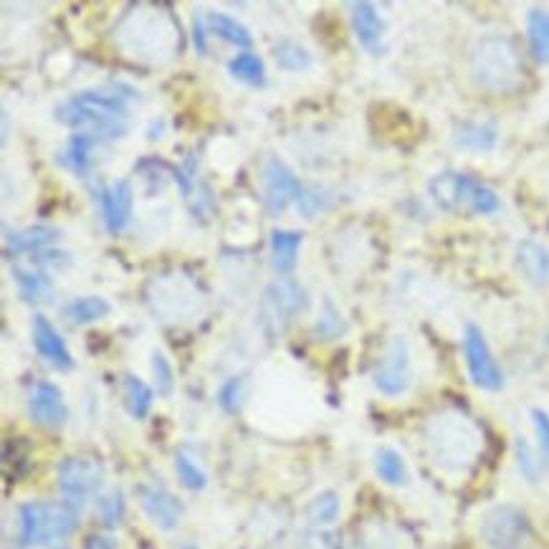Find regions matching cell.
<instances>
[{
	"label": "cell",
	"mask_w": 549,
	"mask_h": 549,
	"mask_svg": "<svg viewBox=\"0 0 549 549\" xmlns=\"http://www.w3.org/2000/svg\"><path fill=\"white\" fill-rule=\"evenodd\" d=\"M56 119L97 140H119L130 130V107L122 94L79 92L56 107Z\"/></svg>",
	"instance_id": "obj_1"
},
{
	"label": "cell",
	"mask_w": 549,
	"mask_h": 549,
	"mask_svg": "<svg viewBox=\"0 0 549 549\" xmlns=\"http://www.w3.org/2000/svg\"><path fill=\"white\" fill-rule=\"evenodd\" d=\"M471 79L491 94L517 92L524 81V64L517 44L509 36L491 33L476 41L469 59Z\"/></svg>",
	"instance_id": "obj_2"
},
{
	"label": "cell",
	"mask_w": 549,
	"mask_h": 549,
	"mask_svg": "<svg viewBox=\"0 0 549 549\" xmlns=\"http://www.w3.org/2000/svg\"><path fill=\"white\" fill-rule=\"evenodd\" d=\"M426 448L438 469L461 474L479 458L481 436L469 418L458 413H441L428 423Z\"/></svg>",
	"instance_id": "obj_3"
},
{
	"label": "cell",
	"mask_w": 549,
	"mask_h": 549,
	"mask_svg": "<svg viewBox=\"0 0 549 549\" xmlns=\"http://www.w3.org/2000/svg\"><path fill=\"white\" fill-rule=\"evenodd\" d=\"M433 203L453 216H491L501 208V200L489 185L479 183L469 173L443 170L428 180Z\"/></svg>",
	"instance_id": "obj_4"
},
{
	"label": "cell",
	"mask_w": 549,
	"mask_h": 549,
	"mask_svg": "<svg viewBox=\"0 0 549 549\" xmlns=\"http://www.w3.org/2000/svg\"><path fill=\"white\" fill-rule=\"evenodd\" d=\"M79 527V509L69 501H26L18 509L21 547L64 542Z\"/></svg>",
	"instance_id": "obj_5"
},
{
	"label": "cell",
	"mask_w": 549,
	"mask_h": 549,
	"mask_svg": "<svg viewBox=\"0 0 549 549\" xmlns=\"http://www.w3.org/2000/svg\"><path fill=\"white\" fill-rule=\"evenodd\" d=\"M104 486V466L92 456H69L59 466V491L76 509L99 496Z\"/></svg>",
	"instance_id": "obj_6"
},
{
	"label": "cell",
	"mask_w": 549,
	"mask_h": 549,
	"mask_svg": "<svg viewBox=\"0 0 549 549\" xmlns=\"http://www.w3.org/2000/svg\"><path fill=\"white\" fill-rule=\"evenodd\" d=\"M481 537L491 549H527L532 539L527 514L517 506H494L481 517Z\"/></svg>",
	"instance_id": "obj_7"
},
{
	"label": "cell",
	"mask_w": 549,
	"mask_h": 549,
	"mask_svg": "<svg viewBox=\"0 0 549 549\" xmlns=\"http://www.w3.org/2000/svg\"><path fill=\"white\" fill-rule=\"evenodd\" d=\"M463 357H466L471 383L476 388L486 390V393H499L504 388V372H501L484 332L476 324H466L463 329Z\"/></svg>",
	"instance_id": "obj_8"
},
{
	"label": "cell",
	"mask_w": 549,
	"mask_h": 549,
	"mask_svg": "<svg viewBox=\"0 0 549 549\" xmlns=\"http://www.w3.org/2000/svg\"><path fill=\"white\" fill-rule=\"evenodd\" d=\"M309 304L307 291L297 284V281L284 279L279 284H271L264 291V302H261V314H264V322L269 327L271 334L284 332L286 324L297 317L299 312H304Z\"/></svg>",
	"instance_id": "obj_9"
},
{
	"label": "cell",
	"mask_w": 549,
	"mask_h": 549,
	"mask_svg": "<svg viewBox=\"0 0 549 549\" xmlns=\"http://www.w3.org/2000/svg\"><path fill=\"white\" fill-rule=\"evenodd\" d=\"M372 383L385 398H400L408 393L410 383H413V365H410L408 342L403 337H395L390 342L383 360L377 362L375 372H372Z\"/></svg>",
	"instance_id": "obj_10"
},
{
	"label": "cell",
	"mask_w": 549,
	"mask_h": 549,
	"mask_svg": "<svg viewBox=\"0 0 549 549\" xmlns=\"http://www.w3.org/2000/svg\"><path fill=\"white\" fill-rule=\"evenodd\" d=\"M264 205L269 216H281L294 200L302 195V185H299L297 175L291 173V167L281 162L279 157H269L264 162Z\"/></svg>",
	"instance_id": "obj_11"
},
{
	"label": "cell",
	"mask_w": 549,
	"mask_h": 549,
	"mask_svg": "<svg viewBox=\"0 0 549 549\" xmlns=\"http://www.w3.org/2000/svg\"><path fill=\"white\" fill-rule=\"evenodd\" d=\"M137 501H140L142 512L147 514V519H150L157 529H162V532H173L185 514L178 496H173L170 491L162 489V486L140 484L137 486Z\"/></svg>",
	"instance_id": "obj_12"
},
{
	"label": "cell",
	"mask_w": 549,
	"mask_h": 549,
	"mask_svg": "<svg viewBox=\"0 0 549 549\" xmlns=\"http://www.w3.org/2000/svg\"><path fill=\"white\" fill-rule=\"evenodd\" d=\"M28 415L38 426L64 428L69 423V405H66L59 385L49 383V380L36 383L31 400H28Z\"/></svg>",
	"instance_id": "obj_13"
},
{
	"label": "cell",
	"mask_w": 549,
	"mask_h": 549,
	"mask_svg": "<svg viewBox=\"0 0 549 549\" xmlns=\"http://www.w3.org/2000/svg\"><path fill=\"white\" fill-rule=\"evenodd\" d=\"M31 334H33V345H36V352L49 362L51 367L61 372L74 370V355L66 347L64 337L59 334V329L44 317V314H36L31 324Z\"/></svg>",
	"instance_id": "obj_14"
},
{
	"label": "cell",
	"mask_w": 549,
	"mask_h": 549,
	"mask_svg": "<svg viewBox=\"0 0 549 549\" xmlns=\"http://www.w3.org/2000/svg\"><path fill=\"white\" fill-rule=\"evenodd\" d=\"M104 226L109 233H122L132 221V185L130 180H117L99 193Z\"/></svg>",
	"instance_id": "obj_15"
},
{
	"label": "cell",
	"mask_w": 549,
	"mask_h": 549,
	"mask_svg": "<svg viewBox=\"0 0 549 549\" xmlns=\"http://www.w3.org/2000/svg\"><path fill=\"white\" fill-rule=\"evenodd\" d=\"M350 16H352V28H355L357 41L362 44V49L370 51L372 56L383 54L385 49V21L380 16L372 3H350Z\"/></svg>",
	"instance_id": "obj_16"
},
{
	"label": "cell",
	"mask_w": 549,
	"mask_h": 549,
	"mask_svg": "<svg viewBox=\"0 0 549 549\" xmlns=\"http://www.w3.org/2000/svg\"><path fill=\"white\" fill-rule=\"evenodd\" d=\"M517 269L534 286L549 284V248L539 241L524 238L517 246Z\"/></svg>",
	"instance_id": "obj_17"
},
{
	"label": "cell",
	"mask_w": 549,
	"mask_h": 549,
	"mask_svg": "<svg viewBox=\"0 0 549 549\" xmlns=\"http://www.w3.org/2000/svg\"><path fill=\"white\" fill-rule=\"evenodd\" d=\"M299 248H302V233L299 231H284V228H276L271 233V264H274L276 274L289 279L297 269Z\"/></svg>",
	"instance_id": "obj_18"
},
{
	"label": "cell",
	"mask_w": 549,
	"mask_h": 549,
	"mask_svg": "<svg viewBox=\"0 0 549 549\" xmlns=\"http://www.w3.org/2000/svg\"><path fill=\"white\" fill-rule=\"evenodd\" d=\"M499 132L491 122H458L453 127V145L469 152H491Z\"/></svg>",
	"instance_id": "obj_19"
},
{
	"label": "cell",
	"mask_w": 549,
	"mask_h": 549,
	"mask_svg": "<svg viewBox=\"0 0 549 549\" xmlns=\"http://www.w3.org/2000/svg\"><path fill=\"white\" fill-rule=\"evenodd\" d=\"M109 312H112V304L104 297H94L92 294V297L71 299V302L61 309V317L69 324H74V327H81V324L99 322V319L107 317Z\"/></svg>",
	"instance_id": "obj_20"
},
{
	"label": "cell",
	"mask_w": 549,
	"mask_h": 549,
	"mask_svg": "<svg viewBox=\"0 0 549 549\" xmlns=\"http://www.w3.org/2000/svg\"><path fill=\"white\" fill-rule=\"evenodd\" d=\"M13 281L18 284V291L26 302H49V297L54 294V284L46 274L41 271H33L28 266H13L11 269Z\"/></svg>",
	"instance_id": "obj_21"
},
{
	"label": "cell",
	"mask_w": 549,
	"mask_h": 549,
	"mask_svg": "<svg viewBox=\"0 0 549 549\" xmlns=\"http://www.w3.org/2000/svg\"><path fill=\"white\" fill-rule=\"evenodd\" d=\"M527 41L537 64H549V11L532 8L527 13Z\"/></svg>",
	"instance_id": "obj_22"
},
{
	"label": "cell",
	"mask_w": 549,
	"mask_h": 549,
	"mask_svg": "<svg viewBox=\"0 0 549 549\" xmlns=\"http://www.w3.org/2000/svg\"><path fill=\"white\" fill-rule=\"evenodd\" d=\"M94 147H97V137L76 132V135H71V140L66 142L64 152H61V162H64L74 175H87L89 167H92Z\"/></svg>",
	"instance_id": "obj_23"
},
{
	"label": "cell",
	"mask_w": 549,
	"mask_h": 549,
	"mask_svg": "<svg viewBox=\"0 0 549 549\" xmlns=\"http://www.w3.org/2000/svg\"><path fill=\"white\" fill-rule=\"evenodd\" d=\"M59 238V231L51 226H31L23 231H13L6 236V251L8 253H28L38 251V248L51 246Z\"/></svg>",
	"instance_id": "obj_24"
},
{
	"label": "cell",
	"mask_w": 549,
	"mask_h": 549,
	"mask_svg": "<svg viewBox=\"0 0 549 549\" xmlns=\"http://www.w3.org/2000/svg\"><path fill=\"white\" fill-rule=\"evenodd\" d=\"M122 395H124V408L127 413L132 415L135 420H145L152 410V400H155V393L147 383H142L137 375H127L124 377L122 385Z\"/></svg>",
	"instance_id": "obj_25"
},
{
	"label": "cell",
	"mask_w": 549,
	"mask_h": 549,
	"mask_svg": "<svg viewBox=\"0 0 549 549\" xmlns=\"http://www.w3.org/2000/svg\"><path fill=\"white\" fill-rule=\"evenodd\" d=\"M205 23H208V28L216 33L218 38H223V41H228V44L238 46V49H251L253 46L251 31H248L241 21H236L233 16H228V13H210L208 21Z\"/></svg>",
	"instance_id": "obj_26"
},
{
	"label": "cell",
	"mask_w": 549,
	"mask_h": 549,
	"mask_svg": "<svg viewBox=\"0 0 549 549\" xmlns=\"http://www.w3.org/2000/svg\"><path fill=\"white\" fill-rule=\"evenodd\" d=\"M228 74H231L233 79L248 84V87H264L266 84L264 61L256 54H251V51L233 56V59L228 61Z\"/></svg>",
	"instance_id": "obj_27"
},
{
	"label": "cell",
	"mask_w": 549,
	"mask_h": 549,
	"mask_svg": "<svg viewBox=\"0 0 549 549\" xmlns=\"http://www.w3.org/2000/svg\"><path fill=\"white\" fill-rule=\"evenodd\" d=\"M375 471L388 486L408 484V466L395 448H380L375 453Z\"/></svg>",
	"instance_id": "obj_28"
},
{
	"label": "cell",
	"mask_w": 549,
	"mask_h": 549,
	"mask_svg": "<svg viewBox=\"0 0 549 549\" xmlns=\"http://www.w3.org/2000/svg\"><path fill=\"white\" fill-rule=\"evenodd\" d=\"M340 494H334V491H322L312 499L307 509V519L312 527H329L340 519Z\"/></svg>",
	"instance_id": "obj_29"
},
{
	"label": "cell",
	"mask_w": 549,
	"mask_h": 549,
	"mask_svg": "<svg viewBox=\"0 0 549 549\" xmlns=\"http://www.w3.org/2000/svg\"><path fill=\"white\" fill-rule=\"evenodd\" d=\"M175 476H178L180 484L190 491H200L208 484V474L200 469V463L195 461L185 448H180V451L175 453Z\"/></svg>",
	"instance_id": "obj_30"
},
{
	"label": "cell",
	"mask_w": 549,
	"mask_h": 549,
	"mask_svg": "<svg viewBox=\"0 0 549 549\" xmlns=\"http://www.w3.org/2000/svg\"><path fill=\"white\" fill-rule=\"evenodd\" d=\"M124 514H127V504H124V496L119 489L107 491V494L99 496L97 499V517L107 529L119 527L124 519Z\"/></svg>",
	"instance_id": "obj_31"
},
{
	"label": "cell",
	"mask_w": 549,
	"mask_h": 549,
	"mask_svg": "<svg viewBox=\"0 0 549 549\" xmlns=\"http://www.w3.org/2000/svg\"><path fill=\"white\" fill-rule=\"evenodd\" d=\"M274 56H276V64H279L284 71H304L312 66V56H309V51L304 49V46L294 44V41H284V44L276 46Z\"/></svg>",
	"instance_id": "obj_32"
},
{
	"label": "cell",
	"mask_w": 549,
	"mask_h": 549,
	"mask_svg": "<svg viewBox=\"0 0 549 549\" xmlns=\"http://www.w3.org/2000/svg\"><path fill=\"white\" fill-rule=\"evenodd\" d=\"M514 453H517V466L519 474L529 481V484H537L542 479V461L537 458V453L532 451L524 438H517V446H514Z\"/></svg>",
	"instance_id": "obj_33"
},
{
	"label": "cell",
	"mask_w": 549,
	"mask_h": 549,
	"mask_svg": "<svg viewBox=\"0 0 549 549\" xmlns=\"http://www.w3.org/2000/svg\"><path fill=\"white\" fill-rule=\"evenodd\" d=\"M152 380H155V390L162 398H170L175 390V372L173 365L167 362V357L162 352L152 355Z\"/></svg>",
	"instance_id": "obj_34"
},
{
	"label": "cell",
	"mask_w": 549,
	"mask_h": 549,
	"mask_svg": "<svg viewBox=\"0 0 549 549\" xmlns=\"http://www.w3.org/2000/svg\"><path fill=\"white\" fill-rule=\"evenodd\" d=\"M314 332L322 334L324 340H334V337H340V334L347 332V324L345 319L340 317V312H337V307H334L332 302H324V312L322 319L317 322V327H314Z\"/></svg>",
	"instance_id": "obj_35"
},
{
	"label": "cell",
	"mask_w": 549,
	"mask_h": 549,
	"mask_svg": "<svg viewBox=\"0 0 549 549\" xmlns=\"http://www.w3.org/2000/svg\"><path fill=\"white\" fill-rule=\"evenodd\" d=\"M241 400L243 377H231V380H226V383L221 385V390H218V403H221V408L226 410V413H236V410L241 408Z\"/></svg>",
	"instance_id": "obj_36"
},
{
	"label": "cell",
	"mask_w": 549,
	"mask_h": 549,
	"mask_svg": "<svg viewBox=\"0 0 549 549\" xmlns=\"http://www.w3.org/2000/svg\"><path fill=\"white\" fill-rule=\"evenodd\" d=\"M532 423H534V431H537V441L539 448H542V456L547 458L549 463V413L547 410H532Z\"/></svg>",
	"instance_id": "obj_37"
},
{
	"label": "cell",
	"mask_w": 549,
	"mask_h": 549,
	"mask_svg": "<svg viewBox=\"0 0 549 549\" xmlns=\"http://www.w3.org/2000/svg\"><path fill=\"white\" fill-rule=\"evenodd\" d=\"M205 26H208V23H205L203 18L200 16L193 18V41H195V49H198L200 56L208 54V44H205Z\"/></svg>",
	"instance_id": "obj_38"
},
{
	"label": "cell",
	"mask_w": 549,
	"mask_h": 549,
	"mask_svg": "<svg viewBox=\"0 0 549 549\" xmlns=\"http://www.w3.org/2000/svg\"><path fill=\"white\" fill-rule=\"evenodd\" d=\"M84 549H117V539L109 537V534H92Z\"/></svg>",
	"instance_id": "obj_39"
},
{
	"label": "cell",
	"mask_w": 549,
	"mask_h": 549,
	"mask_svg": "<svg viewBox=\"0 0 549 549\" xmlns=\"http://www.w3.org/2000/svg\"><path fill=\"white\" fill-rule=\"evenodd\" d=\"M180 549H198V547H195V544H183V547H180Z\"/></svg>",
	"instance_id": "obj_40"
}]
</instances>
